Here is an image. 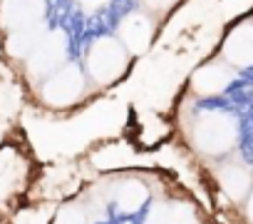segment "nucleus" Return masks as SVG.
Returning a JSON list of instances; mask_svg holds the SVG:
<instances>
[{"label":"nucleus","instance_id":"obj_7","mask_svg":"<svg viewBox=\"0 0 253 224\" xmlns=\"http://www.w3.org/2000/svg\"><path fill=\"white\" fill-rule=\"evenodd\" d=\"M157 30H159V20L152 18L149 13H144L142 8H134V10H129L126 15L119 18V23L114 28V35L122 40V45L134 57H139L152 48V43L157 38Z\"/></svg>","mask_w":253,"mask_h":224},{"label":"nucleus","instance_id":"obj_12","mask_svg":"<svg viewBox=\"0 0 253 224\" xmlns=\"http://www.w3.org/2000/svg\"><path fill=\"white\" fill-rule=\"evenodd\" d=\"M209 222H211V219H209ZM209 222H199V224H209Z\"/></svg>","mask_w":253,"mask_h":224},{"label":"nucleus","instance_id":"obj_1","mask_svg":"<svg viewBox=\"0 0 253 224\" xmlns=\"http://www.w3.org/2000/svg\"><path fill=\"white\" fill-rule=\"evenodd\" d=\"M174 127L179 132L181 147L189 152L199 172L241 155L243 127L236 110L231 107L186 97V105L179 107V120Z\"/></svg>","mask_w":253,"mask_h":224},{"label":"nucleus","instance_id":"obj_4","mask_svg":"<svg viewBox=\"0 0 253 224\" xmlns=\"http://www.w3.org/2000/svg\"><path fill=\"white\" fill-rule=\"evenodd\" d=\"M206 187L233 212L243 204V199L253 189V162L243 155H233L223 162H216L201 169Z\"/></svg>","mask_w":253,"mask_h":224},{"label":"nucleus","instance_id":"obj_3","mask_svg":"<svg viewBox=\"0 0 253 224\" xmlns=\"http://www.w3.org/2000/svg\"><path fill=\"white\" fill-rule=\"evenodd\" d=\"M134 55L122 45V40L114 33H102L92 38V43L84 48L82 67L94 87V92L112 90L119 85L132 70Z\"/></svg>","mask_w":253,"mask_h":224},{"label":"nucleus","instance_id":"obj_8","mask_svg":"<svg viewBox=\"0 0 253 224\" xmlns=\"http://www.w3.org/2000/svg\"><path fill=\"white\" fill-rule=\"evenodd\" d=\"M47 0H0V30L5 35L42 28Z\"/></svg>","mask_w":253,"mask_h":224},{"label":"nucleus","instance_id":"obj_9","mask_svg":"<svg viewBox=\"0 0 253 224\" xmlns=\"http://www.w3.org/2000/svg\"><path fill=\"white\" fill-rule=\"evenodd\" d=\"M218 55L238 72L253 70V15L236 20L223 33V40L218 45Z\"/></svg>","mask_w":253,"mask_h":224},{"label":"nucleus","instance_id":"obj_5","mask_svg":"<svg viewBox=\"0 0 253 224\" xmlns=\"http://www.w3.org/2000/svg\"><path fill=\"white\" fill-rule=\"evenodd\" d=\"M238 70L231 67L218 53L204 60L186 82V97L199 100V102H213L216 97H223L233 85H236Z\"/></svg>","mask_w":253,"mask_h":224},{"label":"nucleus","instance_id":"obj_11","mask_svg":"<svg viewBox=\"0 0 253 224\" xmlns=\"http://www.w3.org/2000/svg\"><path fill=\"white\" fill-rule=\"evenodd\" d=\"M233 214H236V222L238 224H253V189H251V194L243 199V204Z\"/></svg>","mask_w":253,"mask_h":224},{"label":"nucleus","instance_id":"obj_10","mask_svg":"<svg viewBox=\"0 0 253 224\" xmlns=\"http://www.w3.org/2000/svg\"><path fill=\"white\" fill-rule=\"evenodd\" d=\"M179 3H181V0H139V8L162 23V20H164V18H167Z\"/></svg>","mask_w":253,"mask_h":224},{"label":"nucleus","instance_id":"obj_2","mask_svg":"<svg viewBox=\"0 0 253 224\" xmlns=\"http://www.w3.org/2000/svg\"><path fill=\"white\" fill-rule=\"evenodd\" d=\"M97 97L82 62L70 60L57 72L45 77L40 85H35V100L42 110L55 112V115H70V112L82 110Z\"/></svg>","mask_w":253,"mask_h":224},{"label":"nucleus","instance_id":"obj_6","mask_svg":"<svg viewBox=\"0 0 253 224\" xmlns=\"http://www.w3.org/2000/svg\"><path fill=\"white\" fill-rule=\"evenodd\" d=\"M67 62H70V38L62 28H50L23 65L28 80L33 85H40L45 77H50Z\"/></svg>","mask_w":253,"mask_h":224}]
</instances>
